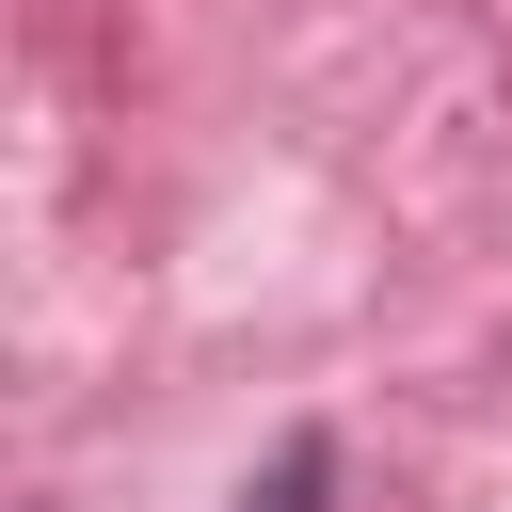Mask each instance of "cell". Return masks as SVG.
Segmentation results:
<instances>
[{"instance_id": "cell-1", "label": "cell", "mask_w": 512, "mask_h": 512, "mask_svg": "<svg viewBox=\"0 0 512 512\" xmlns=\"http://www.w3.org/2000/svg\"><path fill=\"white\" fill-rule=\"evenodd\" d=\"M240 512H336V432H288V448L240 480Z\"/></svg>"}]
</instances>
